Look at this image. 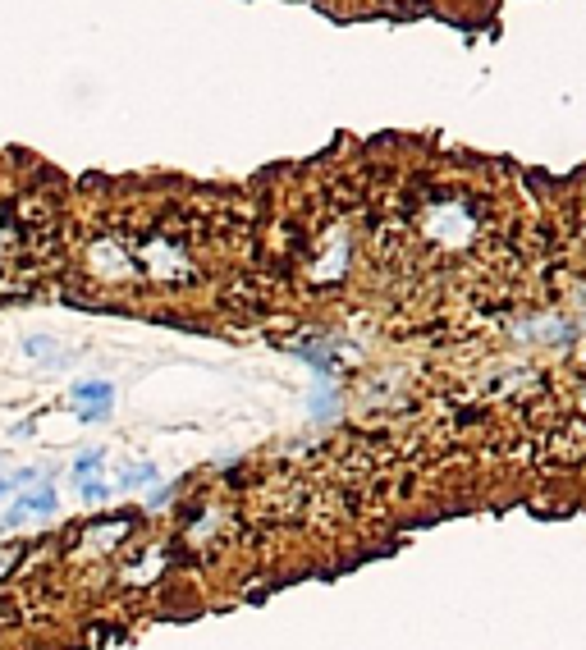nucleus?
<instances>
[{
  "mask_svg": "<svg viewBox=\"0 0 586 650\" xmlns=\"http://www.w3.org/2000/svg\"><path fill=\"white\" fill-rule=\"evenodd\" d=\"M74 399L87 403L83 412H110V380H83L74 385Z\"/></svg>",
  "mask_w": 586,
  "mask_h": 650,
  "instance_id": "1",
  "label": "nucleus"
},
{
  "mask_svg": "<svg viewBox=\"0 0 586 650\" xmlns=\"http://www.w3.org/2000/svg\"><path fill=\"white\" fill-rule=\"evenodd\" d=\"M14 509H19L23 518H28V513H55V490H51V486H42V490H23Z\"/></svg>",
  "mask_w": 586,
  "mask_h": 650,
  "instance_id": "2",
  "label": "nucleus"
},
{
  "mask_svg": "<svg viewBox=\"0 0 586 650\" xmlns=\"http://www.w3.org/2000/svg\"><path fill=\"white\" fill-rule=\"evenodd\" d=\"M97 467H101V454H97V449H92V454H83V458H78V463H74V477L83 481V477H92Z\"/></svg>",
  "mask_w": 586,
  "mask_h": 650,
  "instance_id": "3",
  "label": "nucleus"
},
{
  "mask_svg": "<svg viewBox=\"0 0 586 650\" xmlns=\"http://www.w3.org/2000/svg\"><path fill=\"white\" fill-rule=\"evenodd\" d=\"M142 481H156V467H152V463H142V467H133L129 477H124V486H142Z\"/></svg>",
  "mask_w": 586,
  "mask_h": 650,
  "instance_id": "4",
  "label": "nucleus"
},
{
  "mask_svg": "<svg viewBox=\"0 0 586 650\" xmlns=\"http://www.w3.org/2000/svg\"><path fill=\"white\" fill-rule=\"evenodd\" d=\"M83 499H92V504H101V499H106V486H97V481H87V486H83Z\"/></svg>",
  "mask_w": 586,
  "mask_h": 650,
  "instance_id": "5",
  "label": "nucleus"
},
{
  "mask_svg": "<svg viewBox=\"0 0 586 650\" xmlns=\"http://www.w3.org/2000/svg\"><path fill=\"white\" fill-rule=\"evenodd\" d=\"M14 564H19V545H10V550L0 554V568H14Z\"/></svg>",
  "mask_w": 586,
  "mask_h": 650,
  "instance_id": "6",
  "label": "nucleus"
},
{
  "mask_svg": "<svg viewBox=\"0 0 586 650\" xmlns=\"http://www.w3.org/2000/svg\"><path fill=\"white\" fill-rule=\"evenodd\" d=\"M10 490H14V486H10V481H0V499H5V495H10Z\"/></svg>",
  "mask_w": 586,
  "mask_h": 650,
  "instance_id": "7",
  "label": "nucleus"
}]
</instances>
